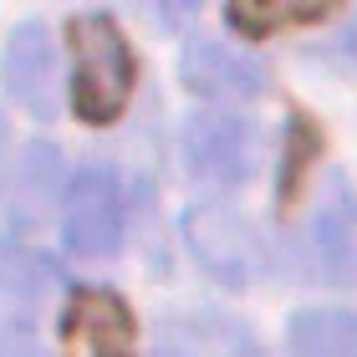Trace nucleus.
Instances as JSON below:
<instances>
[{
	"instance_id": "4",
	"label": "nucleus",
	"mask_w": 357,
	"mask_h": 357,
	"mask_svg": "<svg viewBox=\"0 0 357 357\" xmlns=\"http://www.w3.org/2000/svg\"><path fill=\"white\" fill-rule=\"evenodd\" d=\"M0 77H6V97L31 118H52L61 107V56L56 36L46 21H21L6 36V56H0Z\"/></svg>"
},
{
	"instance_id": "2",
	"label": "nucleus",
	"mask_w": 357,
	"mask_h": 357,
	"mask_svg": "<svg viewBox=\"0 0 357 357\" xmlns=\"http://www.w3.org/2000/svg\"><path fill=\"white\" fill-rule=\"evenodd\" d=\"M184 245L199 261V271H209L225 286H245L261 275L266 266V240L261 230L225 199H204L184 215Z\"/></svg>"
},
{
	"instance_id": "8",
	"label": "nucleus",
	"mask_w": 357,
	"mask_h": 357,
	"mask_svg": "<svg viewBox=\"0 0 357 357\" xmlns=\"http://www.w3.org/2000/svg\"><path fill=\"white\" fill-rule=\"evenodd\" d=\"M67 352L72 357H133V317L102 286H82L67 306Z\"/></svg>"
},
{
	"instance_id": "16",
	"label": "nucleus",
	"mask_w": 357,
	"mask_h": 357,
	"mask_svg": "<svg viewBox=\"0 0 357 357\" xmlns=\"http://www.w3.org/2000/svg\"><path fill=\"white\" fill-rule=\"evenodd\" d=\"M153 357H184V352H178V347H158Z\"/></svg>"
},
{
	"instance_id": "7",
	"label": "nucleus",
	"mask_w": 357,
	"mask_h": 357,
	"mask_svg": "<svg viewBox=\"0 0 357 357\" xmlns=\"http://www.w3.org/2000/svg\"><path fill=\"white\" fill-rule=\"evenodd\" d=\"M178 72H184L189 92H199V97H235L240 102V97H261V87H266L261 61L220 36H189Z\"/></svg>"
},
{
	"instance_id": "5",
	"label": "nucleus",
	"mask_w": 357,
	"mask_h": 357,
	"mask_svg": "<svg viewBox=\"0 0 357 357\" xmlns=\"http://www.w3.org/2000/svg\"><path fill=\"white\" fill-rule=\"evenodd\" d=\"M261 158L255 123L235 112H194L184 128V164L204 184H245Z\"/></svg>"
},
{
	"instance_id": "6",
	"label": "nucleus",
	"mask_w": 357,
	"mask_h": 357,
	"mask_svg": "<svg viewBox=\"0 0 357 357\" xmlns=\"http://www.w3.org/2000/svg\"><path fill=\"white\" fill-rule=\"evenodd\" d=\"M306 235H312V255L321 275L332 286H357V194L347 184V174L337 169L321 174Z\"/></svg>"
},
{
	"instance_id": "3",
	"label": "nucleus",
	"mask_w": 357,
	"mask_h": 357,
	"mask_svg": "<svg viewBox=\"0 0 357 357\" xmlns=\"http://www.w3.org/2000/svg\"><path fill=\"white\" fill-rule=\"evenodd\" d=\"M61 235L67 250L82 261H102L123 240V184L102 164H87L72 174L67 199H61Z\"/></svg>"
},
{
	"instance_id": "1",
	"label": "nucleus",
	"mask_w": 357,
	"mask_h": 357,
	"mask_svg": "<svg viewBox=\"0 0 357 357\" xmlns=\"http://www.w3.org/2000/svg\"><path fill=\"white\" fill-rule=\"evenodd\" d=\"M133 97V52L112 15L72 21V107L82 123H112Z\"/></svg>"
},
{
	"instance_id": "14",
	"label": "nucleus",
	"mask_w": 357,
	"mask_h": 357,
	"mask_svg": "<svg viewBox=\"0 0 357 357\" xmlns=\"http://www.w3.org/2000/svg\"><path fill=\"white\" fill-rule=\"evenodd\" d=\"M337 41H342V56L357 67V10L347 15V26H342V36H337Z\"/></svg>"
},
{
	"instance_id": "12",
	"label": "nucleus",
	"mask_w": 357,
	"mask_h": 357,
	"mask_svg": "<svg viewBox=\"0 0 357 357\" xmlns=\"http://www.w3.org/2000/svg\"><path fill=\"white\" fill-rule=\"evenodd\" d=\"M306 15H317V6H230V21L240 31H271L286 21H306Z\"/></svg>"
},
{
	"instance_id": "9",
	"label": "nucleus",
	"mask_w": 357,
	"mask_h": 357,
	"mask_svg": "<svg viewBox=\"0 0 357 357\" xmlns=\"http://www.w3.org/2000/svg\"><path fill=\"white\" fill-rule=\"evenodd\" d=\"M67 169H61V149L56 143H26L21 164H15V184H10V204L21 225H41L52 209L67 199Z\"/></svg>"
},
{
	"instance_id": "10",
	"label": "nucleus",
	"mask_w": 357,
	"mask_h": 357,
	"mask_svg": "<svg viewBox=\"0 0 357 357\" xmlns=\"http://www.w3.org/2000/svg\"><path fill=\"white\" fill-rule=\"evenodd\" d=\"M61 286V266L36 245L0 240V296L10 301H46Z\"/></svg>"
},
{
	"instance_id": "15",
	"label": "nucleus",
	"mask_w": 357,
	"mask_h": 357,
	"mask_svg": "<svg viewBox=\"0 0 357 357\" xmlns=\"http://www.w3.org/2000/svg\"><path fill=\"white\" fill-rule=\"evenodd\" d=\"M6 174H10V123L0 118V189H6Z\"/></svg>"
},
{
	"instance_id": "13",
	"label": "nucleus",
	"mask_w": 357,
	"mask_h": 357,
	"mask_svg": "<svg viewBox=\"0 0 357 357\" xmlns=\"http://www.w3.org/2000/svg\"><path fill=\"white\" fill-rule=\"evenodd\" d=\"M0 357H52V352L31 321H6L0 327Z\"/></svg>"
},
{
	"instance_id": "11",
	"label": "nucleus",
	"mask_w": 357,
	"mask_h": 357,
	"mask_svg": "<svg viewBox=\"0 0 357 357\" xmlns=\"http://www.w3.org/2000/svg\"><path fill=\"white\" fill-rule=\"evenodd\" d=\"M291 357H357V312H301L286 332Z\"/></svg>"
}]
</instances>
